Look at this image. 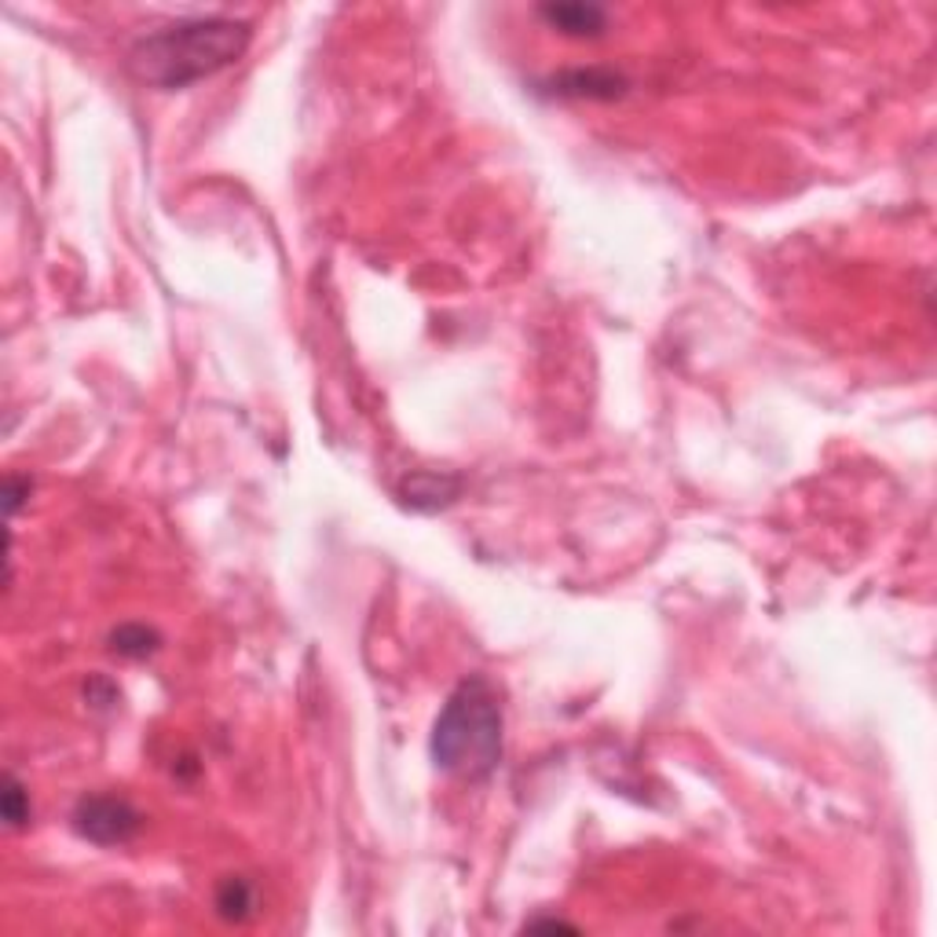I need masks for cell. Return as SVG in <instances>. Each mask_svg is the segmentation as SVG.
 <instances>
[{"label": "cell", "instance_id": "cell-3", "mask_svg": "<svg viewBox=\"0 0 937 937\" xmlns=\"http://www.w3.org/2000/svg\"><path fill=\"white\" fill-rule=\"evenodd\" d=\"M140 809L118 795H85L74 809V828L96 846H121L140 831Z\"/></svg>", "mask_w": 937, "mask_h": 937}, {"label": "cell", "instance_id": "cell-2", "mask_svg": "<svg viewBox=\"0 0 937 937\" xmlns=\"http://www.w3.org/2000/svg\"><path fill=\"white\" fill-rule=\"evenodd\" d=\"M502 704L488 677H466L432 725V761L451 777L488 780L502 761Z\"/></svg>", "mask_w": 937, "mask_h": 937}, {"label": "cell", "instance_id": "cell-4", "mask_svg": "<svg viewBox=\"0 0 937 937\" xmlns=\"http://www.w3.org/2000/svg\"><path fill=\"white\" fill-rule=\"evenodd\" d=\"M539 15L550 26H557L572 37H597L604 29V23H609L604 8H597V4H542Z\"/></svg>", "mask_w": 937, "mask_h": 937}, {"label": "cell", "instance_id": "cell-6", "mask_svg": "<svg viewBox=\"0 0 937 937\" xmlns=\"http://www.w3.org/2000/svg\"><path fill=\"white\" fill-rule=\"evenodd\" d=\"M110 641H115V652L140 659V656H151L154 648H158V634L147 630V626H121V630H115Z\"/></svg>", "mask_w": 937, "mask_h": 937}, {"label": "cell", "instance_id": "cell-5", "mask_svg": "<svg viewBox=\"0 0 937 937\" xmlns=\"http://www.w3.org/2000/svg\"><path fill=\"white\" fill-rule=\"evenodd\" d=\"M216 909H220L224 920H245L253 909V890L245 879H224V887L216 890Z\"/></svg>", "mask_w": 937, "mask_h": 937}, {"label": "cell", "instance_id": "cell-1", "mask_svg": "<svg viewBox=\"0 0 937 937\" xmlns=\"http://www.w3.org/2000/svg\"><path fill=\"white\" fill-rule=\"evenodd\" d=\"M250 23L235 15H191L143 34L129 51V67L143 85L188 88L220 74L250 45Z\"/></svg>", "mask_w": 937, "mask_h": 937}, {"label": "cell", "instance_id": "cell-7", "mask_svg": "<svg viewBox=\"0 0 937 937\" xmlns=\"http://www.w3.org/2000/svg\"><path fill=\"white\" fill-rule=\"evenodd\" d=\"M0 809H4L8 828H23V824L29 820V795L12 773H8V780H4V802H0Z\"/></svg>", "mask_w": 937, "mask_h": 937}, {"label": "cell", "instance_id": "cell-8", "mask_svg": "<svg viewBox=\"0 0 937 937\" xmlns=\"http://www.w3.org/2000/svg\"><path fill=\"white\" fill-rule=\"evenodd\" d=\"M23 491H29V480H8V513H19V502H23Z\"/></svg>", "mask_w": 937, "mask_h": 937}]
</instances>
